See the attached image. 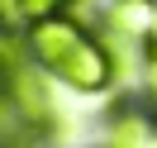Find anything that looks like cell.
I'll return each instance as SVG.
<instances>
[{
    "label": "cell",
    "mask_w": 157,
    "mask_h": 148,
    "mask_svg": "<svg viewBox=\"0 0 157 148\" xmlns=\"http://www.w3.org/2000/svg\"><path fill=\"white\" fill-rule=\"evenodd\" d=\"M109 148H157V124L152 119H138V115H124L109 134Z\"/></svg>",
    "instance_id": "7a4b0ae2"
},
{
    "label": "cell",
    "mask_w": 157,
    "mask_h": 148,
    "mask_svg": "<svg viewBox=\"0 0 157 148\" xmlns=\"http://www.w3.org/2000/svg\"><path fill=\"white\" fill-rule=\"evenodd\" d=\"M29 48H33V58H38V67L48 72V77L67 81L71 91H105L109 86V53L100 48L81 24L62 19V14L33 24Z\"/></svg>",
    "instance_id": "6da1fadb"
},
{
    "label": "cell",
    "mask_w": 157,
    "mask_h": 148,
    "mask_svg": "<svg viewBox=\"0 0 157 148\" xmlns=\"http://www.w3.org/2000/svg\"><path fill=\"white\" fill-rule=\"evenodd\" d=\"M147 38H152V62H157V5H152V19H147Z\"/></svg>",
    "instance_id": "277c9868"
},
{
    "label": "cell",
    "mask_w": 157,
    "mask_h": 148,
    "mask_svg": "<svg viewBox=\"0 0 157 148\" xmlns=\"http://www.w3.org/2000/svg\"><path fill=\"white\" fill-rule=\"evenodd\" d=\"M152 96H157V62H152Z\"/></svg>",
    "instance_id": "5b68a950"
},
{
    "label": "cell",
    "mask_w": 157,
    "mask_h": 148,
    "mask_svg": "<svg viewBox=\"0 0 157 148\" xmlns=\"http://www.w3.org/2000/svg\"><path fill=\"white\" fill-rule=\"evenodd\" d=\"M62 5H71V0H14V10H19L24 19H33V24H38V19H52Z\"/></svg>",
    "instance_id": "3957f363"
}]
</instances>
